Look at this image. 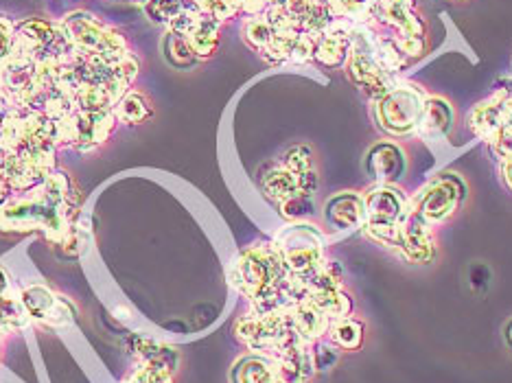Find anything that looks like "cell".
I'll return each mask as SVG.
<instances>
[{
	"label": "cell",
	"instance_id": "cell-1",
	"mask_svg": "<svg viewBox=\"0 0 512 383\" xmlns=\"http://www.w3.org/2000/svg\"><path fill=\"white\" fill-rule=\"evenodd\" d=\"M81 195L77 182L64 171H53L38 187L18 191L0 204V232L5 235H38L57 248L77 228L81 217Z\"/></svg>",
	"mask_w": 512,
	"mask_h": 383
},
{
	"label": "cell",
	"instance_id": "cell-2",
	"mask_svg": "<svg viewBox=\"0 0 512 383\" xmlns=\"http://www.w3.org/2000/svg\"><path fill=\"white\" fill-rule=\"evenodd\" d=\"M228 276L230 285L250 303L263 298H281L289 305V283L294 274L289 272L281 250L274 243H259L243 250L232 263Z\"/></svg>",
	"mask_w": 512,
	"mask_h": 383
},
{
	"label": "cell",
	"instance_id": "cell-3",
	"mask_svg": "<svg viewBox=\"0 0 512 383\" xmlns=\"http://www.w3.org/2000/svg\"><path fill=\"white\" fill-rule=\"evenodd\" d=\"M60 22L77 55L103 57V60L119 62L132 53L127 38L119 29L103 22L86 9L71 11Z\"/></svg>",
	"mask_w": 512,
	"mask_h": 383
},
{
	"label": "cell",
	"instance_id": "cell-4",
	"mask_svg": "<svg viewBox=\"0 0 512 383\" xmlns=\"http://www.w3.org/2000/svg\"><path fill=\"white\" fill-rule=\"evenodd\" d=\"M366 206V232L370 239L379 241L381 246L394 248L399 239L403 222L410 217V197L397 184L377 182L364 193Z\"/></svg>",
	"mask_w": 512,
	"mask_h": 383
},
{
	"label": "cell",
	"instance_id": "cell-5",
	"mask_svg": "<svg viewBox=\"0 0 512 383\" xmlns=\"http://www.w3.org/2000/svg\"><path fill=\"white\" fill-rule=\"evenodd\" d=\"M11 51L29 57L38 66L62 64L75 55L62 22L44 18H25L16 22V40Z\"/></svg>",
	"mask_w": 512,
	"mask_h": 383
},
{
	"label": "cell",
	"instance_id": "cell-6",
	"mask_svg": "<svg viewBox=\"0 0 512 383\" xmlns=\"http://www.w3.org/2000/svg\"><path fill=\"white\" fill-rule=\"evenodd\" d=\"M274 246L281 250L289 272L300 281H307L327 263L324 257L327 237L309 222H289V226L274 237Z\"/></svg>",
	"mask_w": 512,
	"mask_h": 383
},
{
	"label": "cell",
	"instance_id": "cell-7",
	"mask_svg": "<svg viewBox=\"0 0 512 383\" xmlns=\"http://www.w3.org/2000/svg\"><path fill=\"white\" fill-rule=\"evenodd\" d=\"M427 97L429 95L421 86L410 84V81L394 84L386 95L375 101V121L379 130L390 136L414 134Z\"/></svg>",
	"mask_w": 512,
	"mask_h": 383
},
{
	"label": "cell",
	"instance_id": "cell-8",
	"mask_svg": "<svg viewBox=\"0 0 512 383\" xmlns=\"http://www.w3.org/2000/svg\"><path fill=\"white\" fill-rule=\"evenodd\" d=\"M467 187L456 173H442V176L427 182L410 200V213L421 219L429 228L445 224L453 217L464 200Z\"/></svg>",
	"mask_w": 512,
	"mask_h": 383
},
{
	"label": "cell",
	"instance_id": "cell-9",
	"mask_svg": "<svg viewBox=\"0 0 512 383\" xmlns=\"http://www.w3.org/2000/svg\"><path fill=\"white\" fill-rule=\"evenodd\" d=\"M116 125L114 112H86V110H73L66 114L64 119L57 123L60 130V147L75 149L79 154H92L106 145Z\"/></svg>",
	"mask_w": 512,
	"mask_h": 383
},
{
	"label": "cell",
	"instance_id": "cell-10",
	"mask_svg": "<svg viewBox=\"0 0 512 383\" xmlns=\"http://www.w3.org/2000/svg\"><path fill=\"white\" fill-rule=\"evenodd\" d=\"M20 300L25 305L29 318L46 324V327H71L77 320V309L71 300L44 285L25 287L20 292Z\"/></svg>",
	"mask_w": 512,
	"mask_h": 383
},
{
	"label": "cell",
	"instance_id": "cell-11",
	"mask_svg": "<svg viewBox=\"0 0 512 383\" xmlns=\"http://www.w3.org/2000/svg\"><path fill=\"white\" fill-rule=\"evenodd\" d=\"M169 31H176L184 40L189 42L195 57L200 62L211 60L219 49V29L221 25L211 16L200 14L197 9H186L180 18H176L167 27Z\"/></svg>",
	"mask_w": 512,
	"mask_h": 383
},
{
	"label": "cell",
	"instance_id": "cell-12",
	"mask_svg": "<svg viewBox=\"0 0 512 383\" xmlns=\"http://www.w3.org/2000/svg\"><path fill=\"white\" fill-rule=\"evenodd\" d=\"M392 252L397 254L401 261L412 265L432 263L436 257V241L432 228L410 213V217L405 219L399 230L397 246L392 248Z\"/></svg>",
	"mask_w": 512,
	"mask_h": 383
},
{
	"label": "cell",
	"instance_id": "cell-13",
	"mask_svg": "<svg viewBox=\"0 0 512 383\" xmlns=\"http://www.w3.org/2000/svg\"><path fill=\"white\" fill-rule=\"evenodd\" d=\"M353 51V25L351 20L335 18L331 25L320 33V38L313 46V62L324 68L344 66L348 55Z\"/></svg>",
	"mask_w": 512,
	"mask_h": 383
},
{
	"label": "cell",
	"instance_id": "cell-14",
	"mask_svg": "<svg viewBox=\"0 0 512 383\" xmlns=\"http://www.w3.org/2000/svg\"><path fill=\"white\" fill-rule=\"evenodd\" d=\"M344 68H346V77L351 79V84L359 88V92H364V95L370 97L372 101L381 99L394 86L392 75L383 71V68L372 60L370 55L362 51H351Z\"/></svg>",
	"mask_w": 512,
	"mask_h": 383
},
{
	"label": "cell",
	"instance_id": "cell-15",
	"mask_svg": "<svg viewBox=\"0 0 512 383\" xmlns=\"http://www.w3.org/2000/svg\"><path fill=\"white\" fill-rule=\"evenodd\" d=\"M324 226L333 232H348L364 228L366 224V206L364 195L355 191H340L331 195L322 208Z\"/></svg>",
	"mask_w": 512,
	"mask_h": 383
},
{
	"label": "cell",
	"instance_id": "cell-16",
	"mask_svg": "<svg viewBox=\"0 0 512 383\" xmlns=\"http://www.w3.org/2000/svg\"><path fill=\"white\" fill-rule=\"evenodd\" d=\"M407 167L403 147L392 141L372 145L366 154V171L372 180L383 184H397Z\"/></svg>",
	"mask_w": 512,
	"mask_h": 383
},
{
	"label": "cell",
	"instance_id": "cell-17",
	"mask_svg": "<svg viewBox=\"0 0 512 383\" xmlns=\"http://www.w3.org/2000/svg\"><path fill=\"white\" fill-rule=\"evenodd\" d=\"M453 127V108L447 99L442 97H427L421 121L416 127V136L425 141H445Z\"/></svg>",
	"mask_w": 512,
	"mask_h": 383
},
{
	"label": "cell",
	"instance_id": "cell-18",
	"mask_svg": "<svg viewBox=\"0 0 512 383\" xmlns=\"http://www.w3.org/2000/svg\"><path fill=\"white\" fill-rule=\"evenodd\" d=\"M127 351L141 366H165L176 373L180 366V355L173 346L162 344L158 340L145 338V335L132 333L127 338Z\"/></svg>",
	"mask_w": 512,
	"mask_h": 383
},
{
	"label": "cell",
	"instance_id": "cell-19",
	"mask_svg": "<svg viewBox=\"0 0 512 383\" xmlns=\"http://www.w3.org/2000/svg\"><path fill=\"white\" fill-rule=\"evenodd\" d=\"M289 316H292L294 329L302 335V340H307L309 344L327 340V335L333 327V320L327 316V313L313 305L311 300L294 305L289 309Z\"/></svg>",
	"mask_w": 512,
	"mask_h": 383
},
{
	"label": "cell",
	"instance_id": "cell-20",
	"mask_svg": "<svg viewBox=\"0 0 512 383\" xmlns=\"http://www.w3.org/2000/svg\"><path fill=\"white\" fill-rule=\"evenodd\" d=\"M232 383H274L278 381L276 364L270 355L248 353L239 357L230 373Z\"/></svg>",
	"mask_w": 512,
	"mask_h": 383
},
{
	"label": "cell",
	"instance_id": "cell-21",
	"mask_svg": "<svg viewBox=\"0 0 512 383\" xmlns=\"http://www.w3.org/2000/svg\"><path fill=\"white\" fill-rule=\"evenodd\" d=\"M112 112L116 116V121L127 127H134L154 119L156 108L143 90H127Z\"/></svg>",
	"mask_w": 512,
	"mask_h": 383
},
{
	"label": "cell",
	"instance_id": "cell-22",
	"mask_svg": "<svg viewBox=\"0 0 512 383\" xmlns=\"http://www.w3.org/2000/svg\"><path fill=\"white\" fill-rule=\"evenodd\" d=\"M261 187H263V193L270 197L276 206L300 193L298 176H294V173L285 169L283 165H276L274 169L267 171L263 176Z\"/></svg>",
	"mask_w": 512,
	"mask_h": 383
},
{
	"label": "cell",
	"instance_id": "cell-23",
	"mask_svg": "<svg viewBox=\"0 0 512 383\" xmlns=\"http://www.w3.org/2000/svg\"><path fill=\"white\" fill-rule=\"evenodd\" d=\"M327 340L331 344H335L340 351H346V353H353V351H359V348L364 346V340H366V327L364 322L351 316V318H344V320H337L333 322V327L327 335Z\"/></svg>",
	"mask_w": 512,
	"mask_h": 383
},
{
	"label": "cell",
	"instance_id": "cell-24",
	"mask_svg": "<svg viewBox=\"0 0 512 383\" xmlns=\"http://www.w3.org/2000/svg\"><path fill=\"white\" fill-rule=\"evenodd\" d=\"M160 49H162V57H165V62L173 68H178V71H189V68H193L195 64H200V60L195 57L189 42H186L184 36H180V33H176V31L167 29L165 36H162Z\"/></svg>",
	"mask_w": 512,
	"mask_h": 383
},
{
	"label": "cell",
	"instance_id": "cell-25",
	"mask_svg": "<svg viewBox=\"0 0 512 383\" xmlns=\"http://www.w3.org/2000/svg\"><path fill=\"white\" fill-rule=\"evenodd\" d=\"M309 300L316 305L320 311L327 313V316L337 322L344 318H351L355 313V300L351 298V294L346 289H331V292H318L311 294Z\"/></svg>",
	"mask_w": 512,
	"mask_h": 383
},
{
	"label": "cell",
	"instance_id": "cell-26",
	"mask_svg": "<svg viewBox=\"0 0 512 383\" xmlns=\"http://www.w3.org/2000/svg\"><path fill=\"white\" fill-rule=\"evenodd\" d=\"M186 9H193L189 0H145L143 11L154 25L169 27L173 20L180 18Z\"/></svg>",
	"mask_w": 512,
	"mask_h": 383
},
{
	"label": "cell",
	"instance_id": "cell-27",
	"mask_svg": "<svg viewBox=\"0 0 512 383\" xmlns=\"http://www.w3.org/2000/svg\"><path fill=\"white\" fill-rule=\"evenodd\" d=\"M241 33H243V40H246V44L250 46V49H254L259 55L274 40V27L270 25V20L265 18V14L246 18V22H243Z\"/></svg>",
	"mask_w": 512,
	"mask_h": 383
},
{
	"label": "cell",
	"instance_id": "cell-28",
	"mask_svg": "<svg viewBox=\"0 0 512 383\" xmlns=\"http://www.w3.org/2000/svg\"><path fill=\"white\" fill-rule=\"evenodd\" d=\"M189 5L200 11V14L211 16L219 25H224V22L241 14L243 0H189Z\"/></svg>",
	"mask_w": 512,
	"mask_h": 383
},
{
	"label": "cell",
	"instance_id": "cell-29",
	"mask_svg": "<svg viewBox=\"0 0 512 383\" xmlns=\"http://www.w3.org/2000/svg\"><path fill=\"white\" fill-rule=\"evenodd\" d=\"M313 208H316V204H313V195H305V193H298L278 204V211H281V215L289 219V222H305V219L313 213Z\"/></svg>",
	"mask_w": 512,
	"mask_h": 383
},
{
	"label": "cell",
	"instance_id": "cell-30",
	"mask_svg": "<svg viewBox=\"0 0 512 383\" xmlns=\"http://www.w3.org/2000/svg\"><path fill=\"white\" fill-rule=\"evenodd\" d=\"M281 165L285 169L292 171L294 176H300V173H307L311 169H316V167H313V152H311L309 145L289 147L287 152H285V156H283Z\"/></svg>",
	"mask_w": 512,
	"mask_h": 383
},
{
	"label": "cell",
	"instance_id": "cell-31",
	"mask_svg": "<svg viewBox=\"0 0 512 383\" xmlns=\"http://www.w3.org/2000/svg\"><path fill=\"white\" fill-rule=\"evenodd\" d=\"M313 348V359H316V368L318 373L320 370H329L337 364V359H340V348H337L335 344H331L329 340H320V342H313L311 344Z\"/></svg>",
	"mask_w": 512,
	"mask_h": 383
},
{
	"label": "cell",
	"instance_id": "cell-32",
	"mask_svg": "<svg viewBox=\"0 0 512 383\" xmlns=\"http://www.w3.org/2000/svg\"><path fill=\"white\" fill-rule=\"evenodd\" d=\"M16 40V22L9 16L0 14V64H3L11 55Z\"/></svg>",
	"mask_w": 512,
	"mask_h": 383
},
{
	"label": "cell",
	"instance_id": "cell-33",
	"mask_svg": "<svg viewBox=\"0 0 512 383\" xmlns=\"http://www.w3.org/2000/svg\"><path fill=\"white\" fill-rule=\"evenodd\" d=\"M11 195H14V189H11V182L7 178L3 156H0V204H5Z\"/></svg>",
	"mask_w": 512,
	"mask_h": 383
},
{
	"label": "cell",
	"instance_id": "cell-34",
	"mask_svg": "<svg viewBox=\"0 0 512 383\" xmlns=\"http://www.w3.org/2000/svg\"><path fill=\"white\" fill-rule=\"evenodd\" d=\"M11 294V278L7 274V270L0 265V298Z\"/></svg>",
	"mask_w": 512,
	"mask_h": 383
},
{
	"label": "cell",
	"instance_id": "cell-35",
	"mask_svg": "<svg viewBox=\"0 0 512 383\" xmlns=\"http://www.w3.org/2000/svg\"><path fill=\"white\" fill-rule=\"evenodd\" d=\"M502 176H504V182L508 184V189L512 191V156L502 160Z\"/></svg>",
	"mask_w": 512,
	"mask_h": 383
},
{
	"label": "cell",
	"instance_id": "cell-36",
	"mask_svg": "<svg viewBox=\"0 0 512 383\" xmlns=\"http://www.w3.org/2000/svg\"><path fill=\"white\" fill-rule=\"evenodd\" d=\"M123 383H149V381H147V377L143 375V370H141V368H138V370H136V373H132V375H130V377H127V379H125Z\"/></svg>",
	"mask_w": 512,
	"mask_h": 383
},
{
	"label": "cell",
	"instance_id": "cell-37",
	"mask_svg": "<svg viewBox=\"0 0 512 383\" xmlns=\"http://www.w3.org/2000/svg\"><path fill=\"white\" fill-rule=\"evenodd\" d=\"M506 342H508V346L512 348V320L508 322V327H506Z\"/></svg>",
	"mask_w": 512,
	"mask_h": 383
},
{
	"label": "cell",
	"instance_id": "cell-38",
	"mask_svg": "<svg viewBox=\"0 0 512 383\" xmlns=\"http://www.w3.org/2000/svg\"><path fill=\"white\" fill-rule=\"evenodd\" d=\"M0 340H3V338H0Z\"/></svg>",
	"mask_w": 512,
	"mask_h": 383
}]
</instances>
